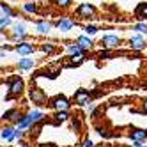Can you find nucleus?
I'll return each instance as SVG.
<instances>
[{"mask_svg": "<svg viewBox=\"0 0 147 147\" xmlns=\"http://www.w3.org/2000/svg\"><path fill=\"white\" fill-rule=\"evenodd\" d=\"M83 32H85L87 36H94V34L98 32V27H94V25H90V27H85V28H83Z\"/></svg>", "mask_w": 147, "mask_h": 147, "instance_id": "nucleus-25", "label": "nucleus"}, {"mask_svg": "<svg viewBox=\"0 0 147 147\" xmlns=\"http://www.w3.org/2000/svg\"><path fill=\"white\" fill-rule=\"evenodd\" d=\"M41 117H43V113H41L39 110H36V112H30L28 115H25V117H23L22 121H20V124H18V129L27 128V126H32L34 122L41 121Z\"/></svg>", "mask_w": 147, "mask_h": 147, "instance_id": "nucleus-1", "label": "nucleus"}, {"mask_svg": "<svg viewBox=\"0 0 147 147\" xmlns=\"http://www.w3.org/2000/svg\"><path fill=\"white\" fill-rule=\"evenodd\" d=\"M101 45L105 46V48H115V46H119L121 45V39L117 37V36H105L103 39H101Z\"/></svg>", "mask_w": 147, "mask_h": 147, "instance_id": "nucleus-6", "label": "nucleus"}, {"mask_svg": "<svg viewBox=\"0 0 147 147\" xmlns=\"http://www.w3.org/2000/svg\"><path fill=\"white\" fill-rule=\"evenodd\" d=\"M144 110H145V113H147V101L144 103Z\"/></svg>", "mask_w": 147, "mask_h": 147, "instance_id": "nucleus-31", "label": "nucleus"}, {"mask_svg": "<svg viewBox=\"0 0 147 147\" xmlns=\"http://www.w3.org/2000/svg\"><path fill=\"white\" fill-rule=\"evenodd\" d=\"M7 25H11V18H7V16L0 18V32H2V30H4Z\"/></svg>", "mask_w": 147, "mask_h": 147, "instance_id": "nucleus-22", "label": "nucleus"}, {"mask_svg": "<svg viewBox=\"0 0 147 147\" xmlns=\"http://www.w3.org/2000/svg\"><path fill=\"white\" fill-rule=\"evenodd\" d=\"M18 67L23 69V71L32 69V67H34V60H30V59H22V60H18Z\"/></svg>", "mask_w": 147, "mask_h": 147, "instance_id": "nucleus-14", "label": "nucleus"}, {"mask_svg": "<svg viewBox=\"0 0 147 147\" xmlns=\"http://www.w3.org/2000/svg\"><path fill=\"white\" fill-rule=\"evenodd\" d=\"M133 147H142V142H133Z\"/></svg>", "mask_w": 147, "mask_h": 147, "instance_id": "nucleus-30", "label": "nucleus"}, {"mask_svg": "<svg viewBox=\"0 0 147 147\" xmlns=\"http://www.w3.org/2000/svg\"><path fill=\"white\" fill-rule=\"evenodd\" d=\"M129 136L133 138V142H144L147 138V131L145 129H133L129 133Z\"/></svg>", "mask_w": 147, "mask_h": 147, "instance_id": "nucleus-11", "label": "nucleus"}, {"mask_svg": "<svg viewBox=\"0 0 147 147\" xmlns=\"http://www.w3.org/2000/svg\"><path fill=\"white\" fill-rule=\"evenodd\" d=\"M30 99H32V103H36V105H43L46 101V94L39 87H34L32 90H30Z\"/></svg>", "mask_w": 147, "mask_h": 147, "instance_id": "nucleus-4", "label": "nucleus"}, {"mask_svg": "<svg viewBox=\"0 0 147 147\" xmlns=\"http://www.w3.org/2000/svg\"><path fill=\"white\" fill-rule=\"evenodd\" d=\"M41 50H43L45 53H53V51H55V46L51 45V43H46V45L41 46Z\"/></svg>", "mask_w": 147, "mask_h": 147, "instance_id": "nucleus-23", "label": "nucleus"}, {"mask_svg": "<svg viewBox=\"0 0 147 147\" xmlns=\"http://www.w3.org/2000/svg\"><path fill=\"white\" fill-rule=\"evenodd\" d=\"M57 27L62 30V32H67V30H71L73 27H75V22L69 20V18H62L60 22H57Z\"/></svg>", "mask_w": 147, "mask_h": 147, "instance_id": "nucleus-10", "label": "nucleus"}, {"mask_svg": "<svg viewBox=\"0 0 147 147\" xmlns=\"http://www.w3.org/2000/svg\"><path fill=\"white\" fill-rule=\"evenodd\" d=\"M0 136H2L4 140H13L14 138V129L13 128H4L2 133H0Z\"/></svg>", "mask_w": 147, "mask_h": 147, "instance_id": "nucleus-16", "label": "nucleus"}, {"mask_svg": "<svg viewBox=\"0 0 147 147\" xmlns=\"http://www.w3.org/2000/svg\"><path fill=\"white\" fill-rule=\"evenodd\" d=\"M108 57H112L110 51H101V53H99V59H108Z\"/></svg>", "mask_w": 147, "mask_h": 147, "instance_id": "nucleus-28", "label": "nucleus"}, {"mask_svg": "<svg viewBox=\"0 0 147 147\" xmlns=\"http://www.w3.org/2000/svg\"><path fill=\"white\" fill-rule=\"evenodd\" d=\"M145 46V41L140 37V36H133L131 39H129V48L131 50H142Z\"/></svg>", "mask_w": 147, "mask_h": 147, "instance_id": "nucleus-9", "label": "nucleus"}, {"mask_svg": "<svg viewBox=\"0 0 147 147\" xmlns=\"http://www.w3.org/2000/svg\"><path fill=\"white\" fill-rule=\"evenodd\" d=\"M80 16H85V18H89V16H92L94 13H96V9H94V5L92 4H82L80 7H78V11H76Z\"/></svg>", "mask_w": 147, "mask_h": 147, "instance_id": "nucleus-7", "label": "nucleus"}, {"mask_svg": "<svg viewBox=\"0 0 147 147\" xmlns=\"http://www.w3.org/2000/svg\"><path fill=\"white\" fill-rule=\"evenodd\" d=\"M23 89H25L23 80H22V78H13V80H11V83H9V92H11L9 99H11V98H18L20 94L23 92Z\"/></svg>", "mask_w": 147, "mask_h": 147, "instance_id": "nucleus-3", "label": "nucleus"}, {"mask_svg": "<svg viewBox=\"0 0 147 147\" xmlns=\"http://www.w3.org/2000/svg\"><path fill=\"white\" fill-rule=\"evenodd\" d=\"M50 107L55 108L57 112H67L69 110V99L64 98V96H55L50 101Z\"/></svg>", "mask_w": 147, "mask_h": 147, "instance_id": "nucleus-2", "label": "nucleus"}, {"mask_svg": "<svg viewBox=\"0 0 147 147\" xmlns=\"http://www.w3.org/2000/svg\"><path fill=\"white\" fill-rule=\"evenodd\" d=\"M0 11H2V14H5V16H11V18H13V16H16L13 9H11V7H7L5 4H2V5H0Z\"/></svg>", "mask_w": 147, "mask_h": 147, "instance_id": "nucleus-21", "label": "nucleus"}, {"mask_svg": "<svg viewBox=\"0 0 147 147\" xmlns=\"http://www.w3.org/2000/svg\"><path fill=\"white\" fill-rule=\"evenodd\" d=\"M0 14H2V11H0Z\"/></svg>", "mask_w": 147, "mask_h": 147, "instance_id": "nucleus-32", "label": "nucleus"}, {"mask_svg": "<svg viewBox=\"0 0 147 147\" xmlns=\"http://www.w3.org/2000/svg\"><path fill=\"white\" fill-rule=\"evenodd\" d=\"M83 147H94V142L92 140H85L83 142Z\"/></svg>", "mask_w": 147, "mask_h": 147, "instance_id": "nucleus-29", "label": "nucleus"}, {"mask_svg": "<svg viewBox=\"0 0 147 147\" xmlns=\"http://www.w3.org/2000/svg\"><path fill=\"white\" fill-rule=\"evenodd\" d=\"M23 9H25L27 13H36V11H37V5H36V4H32V2H28V4H25V5H23Z\"/></svg>", "mask_w": 147, "mask_h": 147, "instance_id": "nucleus-24", "label": "nucleus"}, {"mask_svg": "<svg viewBox=\"0 0 147 147\" xmlns=\"http://www.w3.org/2000/svg\"><path fill=\"white\" fill-rule=\"evenodd\" d=\"M135 30H138V32H144V34H147V25H144V23H138V25H135Z\"/></svg>", "mask_w": 147, "mask_h": 147, "instance_id": "nucleus-26", "label": "nucleus"}, {"mask_svg": "<svg viewBox=\"0 0 147 147\" xmlns=\"http://www.w3.org/2000/svg\"><path fill=\"white\" fill-rule=\"evenodd\" d=\"M4 119H7V121H13V122L20 124V121H22L23 117L20 115V112H18V110H9L7 113H4Z\"/></svg>", "mask_w": 147, "mask_h": 147, "instance_id": "nucleus-12", "label": "nucleus"}, {"mask_svg": "<svg viewBox=\"0 0 147 147\" xmlns=\"http://www.w3.org/2000/svg\"><path fill=\"white\" fill-rule=\"evenodd\" d=\"M34 46L30 45V43H18V46H16V51L20 55H30V53H34Z\"/></svg>", "mask_w": 147, "mask_h": 147, "instance_id": "nucleus-8", "label": "nucleus"}, {"mask_svg": "<svg viewBox=\"0 0 147 147\" xmlns=\"http://www.w3.org/2000/svg\"><path fill=\"white\" fill-rule=\"evenodd\" d=\"M75 103H78V105H89L90 103V94H89V90L87 89L76 90V94H75Z\"/></svg>", "mask_w": 147, "mask_h": 147, "instance_id": "nucleus-5", "label": "nucleus"}, {"mask_svg": "<svg viewBox=\"0 0 147 147\" xmlns=\"http://www.w3.org/2000/svg\"><path fill=\"white\" fill-rule=\"evenodd\" d=\"M69 119V113L67 112H57L55 113V121L57 122H64V121H67Z\"/></svg>", "mask_w": 147, "mask_h": 147, "instance_id": "nucleus-19", "label": "nucleus"}, {"mask_svg": "<svg viewBox=\"0 0 147 147\" xmlns=\"http://www.w3.org/2000/svg\"><path fill=\"white\" fill-rule=\"evenodd\" d=\"M67 51H69L71 55H76V57L80 59V57H82V51H83V50H82L78 45H69V46H67Z\"/></svg>", "mask_w": 147, "mask_h": 147, "instance_id": "nucleus-18", "label": "nucleus"}, {"mask_svg": "<svg viewBox=\"0 0 147 147\" xmlns=\"http://www.w3.org/2000/svg\"><path fill=\"white\" fill-rule=\"evenodd\" d=\"M51 30V25L50 23H46V22H39L37 23V32L39 34H48Z\"/></svg>", "mask_w": 147, "mask_h": 147, "instance_id": "nucleus-17", "label": "nucleus"}, {"mask_svg": "<svg viewBox=\"0 0 147 147\" xmlns=\"http://www.w3.org/2000/svg\"><path fill=\"white\" fill-rule=\"evenodd\" d=\"M55 2H57L59 7H67V5L71 4V0H55Z\"/></svg>", "mask_w": 147, "mask_h": 147, "instance_id": "nucleus-27", "label": "nucleus"}, {"mask_svg": "<svg viewBox=\"0 0 147 147\" xmlns=\"http://www.w3.org/2000/svg\"><path fill=\"white\" fill-rule=\"evenodd\" d=\"M25 25L23 23H16L14 25V36H25Z\"/></svg>", "mask_w": 147, "mask_h": 147, "instance_id": "nucleus-20", "label": "nucleus"}, {"mask_svg": "<svg viewBox=\"0 0 147 147\" xmlns=\"http://www.w3.org/2000/svg\"><path fill=\"white\" fill-rule=\"evenodd\" d=\"M76 45L82 48V50H90L92 46H94V43H92V41L89 39V37H78V41H76Z\"/></svg>", "mask_w": 147, "mask_h": 147, "instance_id": "nucleus-13", "label": "nucleus"}, {"mask_svg": "<svg viewBox=\"0 0 147 147\" xmlns=\"http://www.w3.org/2000/svg\"><path fill=\"white\" fill-rule=\"evenodd\" d=\"M136 16H138L140 20L147 18V4H138V7H136Z\"/></svg>", "mask_w": 147, "mask_h": 147, "instance_id": "nucleus-15", "label": "nucleus"}]
</instances>
